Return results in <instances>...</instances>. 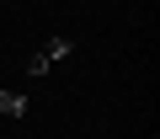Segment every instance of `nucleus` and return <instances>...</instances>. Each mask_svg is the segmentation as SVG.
Listing matches in <instances>:
<instances>
[{
  "label": "nucleus",
  "instance_id": "1",
  "mask_svg": "<svg viewBox=\"0 0 160 139\" xmlns=\"http://www.w3.org/2000/svg\"><path fill=\"white\" fill-rule=\"evenodd\" d=\"M69 48H75L69 38H48V43H43V48L27 59V75H48V70H53L59 59H69Z\"/></svg>",
  "mask_w": 160,
  "mask_h": 139
},
{
  "label": "nucleus",
  "instance_id": "2",
  "mask_svg": "<svg viewBox=\"0 0 160 139\" xmlns=\"http://www.w3.org/2000/svg\"><path fill=\"white\" fill-rule=\"evenodd\" d=\"M22 112H27V96L6 86V91H0V118H22Z\"/></svg>",
  "mask_w": 160,
  "mask_h": 139
}]
</instances>
